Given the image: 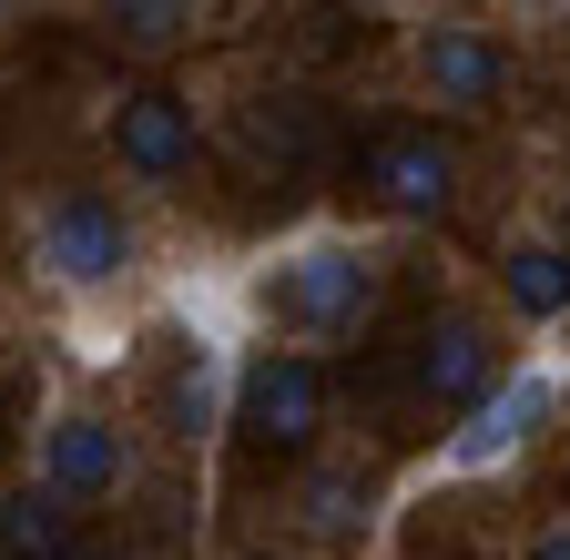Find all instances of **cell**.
Segmentation results:
<instances>
[{
	"label": "cell",
	"mask_w": 570,
	"mask_h": 560,
	"mask_svg": "<svg viewBox=\"0 0 570 560\" xmlns=\"http://www.w3.org/2000/svg\"><path fill=\"white\" fill-rule=\"evenodd\" d=\"M265 306H275V316H296V326H316V336H336V326H356V316L377 306V265H367V255H346V245H306L296 265H275Z\"/></svg>",
	"instance_id": "1"
},
{
	"label": "cell",
	"mask_w": 570,
	"mask_h": 560,
	"mask_svg": "<svg viewBox=\"0 0 570 560\" xmlns=\"http://www.w3.org/2000/svg\"><path fill=\"white\" fill-rule=\"evenodd\" d=\"M235 407H245L255 449H306L326 429V367L316 357H255L245 387H235Z\"/></svg>",
	"instance_id": "2"
},
{
	"label": "cell",
	"mask_w": 570,
	"mask_h": 560,
	"mask_svg": "<svg viewBox=\"0 0 570 560\" xmlns=\"http://www.w3.org/2000/svg\"><path fill=\"white\" fill-rule=\"evenodd\" d=\"M41 265L61 275V286H112V275L132 265V225L102 194H61L41 215Z\"/></svg>",
	"instance_id": "3"
},
{
	"label": "cell",
	"mask_w": 570,
	"mask_h": 560,
	"mask_svg": "<svg viewBox=\"0 0 570 560\" xmlns=\"http://www.w3.org/2000/svg\"><path fill=\"white\" fill-rule=\"evenodd\" d=\"M112 154H122L132 184H174V174H194V102H184V92H122V112H112Z\"/></svg>",
	"instance_id": "4"
},
{
	"label": "cell",
	"mask_w": 570,
	"mask_h": 560,
	"mask_svg": "<svg viewBox=\"0 0 570 560\" xmlns=\"http://www.w3.org/2000/svg\"><path fill=\"white\" fill-rule=\"evenodd\" d=\"M356 184H367L377 204H397V215H439L449 184H459V154L439 144V132H387V144L356 164Z\"/></svg>",
	"instance_id": "5"
},
{
	"label": "cell",
	"mask_w": 570,
	"mask_h": 560,
	"mask_svg": "<svg viewBox=\"0 0 570 560\" xmlns=\"http://www.w3.org/2000/svg\"><path fill=\"white\" fill-rule=\"evenodd\" d=\"M41 479L61 489V500H102V489H122V429L112 417H51L41 429Z\"/></svg>",
	"instance_id": "6"
},
{
	"label": "cell",
	"mask_w": 570,
	"mask_h": 560,
	"mask_svg": "<svg viewBox=\"0 0 570 560\" xmlns=\"http://www.w3.org/2000/svg\"><path fill=\"white\" fill-rule=\"evenodd\" d=\"M550 417V377H520V387H489L469 407V429L449 439V469H499L510 449H530V429Z\"/></svg>",
	"instance_id": "7"
},
{
	"label": "cell",
	"mask_w": 570,
	"mask_h": 560,
	"mask_svg": "<svg viewBox=\"0 0 570 560\" xmlns=\"http://www.w3.org/2000/svg\"><path fill=\"white\" fill-rule=\"evenodd\" d=\"M0 560H82V550H71V500L51 479L0 500Z\"/></svg>",
	"instance_id": "8"
},
{
	"label": "cell",
	"mask_w": 570,
	"mask_h": 560,
	"mask_svg": "<svg viewBox=\"0 0 570 560\" xmlns=\"http://www.w3.org/2000/svg\"><path fill=\"white\" fill-rule=\"evenodd\" d=\"M417 387H428V397H449V407L479 397V387H489V336H479L469 316L428 326V336H417Z\"/></svg>",
	"instance_id": "9"
},
{
	"label": "cell",
	"mask_w": 570,
	"mask_h": 560,
	"mask_svg": "<svg viewBox=\"0 0 570 560\" xmlns=\"http://www.w3.org/2000/svg\"><path fill=\"white\" fill-rule=\"evenodd\" d=\"M428 82H439V102H499L510 61H499L479 31H439V41H428Z\"/></svg>",
	"instance_id": "10"
},
{
	"label": "cell",
	"mask_w": 570,
	"mask_h": 560,
	"mask_svg": "<svg viewBox=\"0 0 570 560\" xmlns=\"http://www.w3.org/2000/svg\"><path fill=\"white\" fill-rule=\"evenodd\" d=\"M214 397H225V367H214V346H184V367L164 377V397H154V407H164V429H174V439H204V429H214Z\"/></svg>",
	"instance_id": "11"
},
{
	"label": "cell",
	"mask_w": 570,
	"mask_h": 560,
	"mask_svg": "<svg viewBox=\"0 0 570 560\" xmlns=\"http://www.w3.org/2000/svg\"><path fill=\"white\" fill-rule=\"evenodd\" d=\"M510 306L520 316H560L570 306V255L560 245H520L510 255Z\"/></svg>",
	"instance_id": "12"
},
{
	"label": "cell",
	"mask_w": 570,
	"mask_h": 560,
	"mask_svg": "<svg viewBox=\"0 0 570 560\" xmlns=\"http://www.w3.org/2000/svg\"><path fill=\"white\" fill-rule=\"evenodd\" d=\"M306 530H316V540H356V530H367V479L316 469V479H306Z\"/></svg>",
	"instance_id": "13"
},
{
	"label": "cell",
	"mask_w": 570,
	"mask_h": 560,
	"mask_svg": "<svg viewBox=\"0 0 570 560\" xmlns=\"http://www.w3.org/2000/svg\"><path fill=\"white\" fill-rule=\"evenodd\" d=\"M102 21H112L122 41H142V51H164V41H184L194 0H102Z\"/></svg>",
	"instance_id": "14"
},
{
	"label": "cell",
	"mask_w": 570,
	"mask_h": 560,
	"mask_svg": "<svg viewBox=\"0 0 570 560\" xmlns=\"http://www.w3.org/2000/svg\"><path fill=\"white\" fill-rule=\"evenodd\" d=\"M0 469H11V407H0Z\"/></svg>",
	"instance_id": "15"
},
{
	"label": "cell",
	"mask_w": 570,
	"mask_h": 560,
	"mask_svg": "<svg viewBox=\"0 0 570 560\" xmlns=\"http://www.w3.org/2000/svg\"><path fill=\"white\" fill-rule=\"evenodd\" d=\"M540 560H570V540H540Z\"/></svg>",
	"instance_id": "16"
},
{
	"label": "cell",
	"mask_w": 570,
	"mask_h": 560,
	"mask_svg": "<svg viewBox=\"0 0 570 560\" xmlns=\"http://www.w3.org/2000/svg\"><path fill=\"white\" fill-rule=\"evenodd\" d=\"M0 11H11V0H0Z\"/></svg>",
	"instance_id": "17"
},
{
	"label": "cell",
	"mask_w": 570,
	"mask_h": 560,
	"mask_svg": "<svg viewBox=\"0 0 570 560\" xmlns=\"http://www.w3.org/2000/svg\"><path fill=\"white\" fill-rule=\"evenodd\" d=\"M255 560H265V550H255Z\"/></svg>",
	"instance_id": "18"
}]
</instances>
